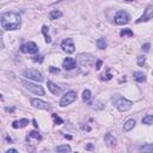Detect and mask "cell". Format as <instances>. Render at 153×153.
I'll use <instances>...</instances> for the list:
<instances>
[{"label": "cell", "instance_id": "2", "mask_svg": "<svg viewBox=\"0 0 153 153\" xmlns=\"http://www.w3.org/2000/svg\"><path fill=\"white\" fill-rule=\"evenodd\" d=\"M111 100H113V104L120 111H127L132 108V105H133V102L128 100L127 98L122 97L121 95H114L113 97H111Z\"/></svg>", "mask_w": 153, "mask_h": 153}, {"label": "cell", "instance_id": "32", "mask_svg": "<svg viewBox=\"0 0 153 153\" xmlns=\"http://www.w3.org/2000/svg\"><path fill=\"white\" fill-rule=\"evenodd\" d=\"M150 47H151V44H150V43H145V44H142V49H144L145 52H148V50H150Z\"/></svg>", "mask_w": 153, "mask_h": 153}, {"label": "cell", "instance_id": "5", "mask_svg": "<svg viewBox=\"0 0 153 153\" xmlns=\"http://www.w3.org/2000/svg\"><path fill=\"white\" fill-rule=\"evenodd\" d=\"M129 19H130V17H129L128 12L123 11V10H120V11H117V13L115 15V18H114L115 23L117 25H125V24H127L129 22Z\"/></svg>", "mask_w": 153, "mask_h": 153}, {"label": "cell", "instance_id": "9", "mask_svg": "<svg viewBox=\"0 0 153 153\" xmlns=\"http://www.w3.org/2000/svg\"><path fill=\"white\" fill-rule=\"evenodd\" d=\"M150 19H153V5H148L145 11H144V15H142L138 20L136 23H142V22H147Z\"/></svg>", "mask_w": 153, "mask_h": 153}, {"label": "cell", "instance_id": "39", "mask_svg": "<svg viewBox=\"0 0 153 153\" xmlns=\"http://www.w3.org/2000/svg\"><path fill=\"white\" fill-rule=\"evenodd\" d=\"M66 139H72V136H69V135H65Z\"/></svg>", "mask_w": 153, "mask_h": 153}, {"label": "cell", "instance_id": "19", "mask_svg": "<svg viewBox=\"0 0 153 153\" xmlns=\"http://www.w3.org/2000/svg\"><path fill=\"white\" fill-rule=\"evenodd\" d=\"M28 140L29 139H36V140H42V136H41V134L38 133V132H36V130H31L29 133V135H28V138H26Z\"/></svg>", "mask_w": 153, "mask_h": 153}, {"label": "cell", "instance_id": "21", "mask_svg": "<svg viewBox=\"0 0 153 153\" xmlns=\"http://www.w3.org/2000/svg\"><path fill=\"white\" fill-rule=\"evenodd\" d=\"M96 44H97V47H98L99 49H105L107 46H108L107 39H105V38H98V39H97V42H96Z\"/></svg>", "mask_w": 153, "mask_h": 153}, {"label": "cell", "instance_id": "37", "mask_svg": "<svg viewBox=\"0 0 153 153\" xmlns=\"http://www.w3.org/2000/svg\"><path fill=\"white\" fill-rule=\"evenodd\" d=\"M92 147H93V146L90 144V145H87V146H86V150H92Z\"/></svg>", "mask_w": 153, "mask_h": 153}, {"label": "cell", "instance_id": "7", "mask_svg": "<svg viewBox=\"0 0 153 153\" xmlns=\"http://www.w3.org/2000/svg\"><path fill=\"white\" fill-rule=\"evenodd\" d=\"M20 52L25 54H36L38 52V47L34 42H26L20 46Z\"/></svg>", "mask_w": 153, "mask_h": 153}, {"label": "cell", "instance_id": "36", "mask_svg": "<svg viewBox=\"0 0 153 153\" xmlns=\"http://www.w3.org/2000/svg\"><path fill=\"white\" fill-rule=\"evenodd\" d=\"M6 111H8V113L11 111V113H12V111H15V108H11V109H10V108H6Z\"/></svg>", "mask_w": 153, "mask_h": 153}, {"label": "cell", "instance_id": "8", "mask_svg": "<svg viewBox=\"0 0 153 153\" xmlns=\"http://www.w3.org/2000/svg\"><path fill=\"white\" fill-rule=\"evenodd\" d=\"M61 48H62L64 52H66V53H68V54L74 53L75 46H74L73 39H72V38H66V39H64L62 42H61Z\"/></svg>", "mask_w": 153, "mask_h": 153}, {"label": "cell", "instance_id": "23", "mask_svg": "<svg viewBox=\"0 0 153 153\" xmlns=\"http://www.w3.org/2000/svg\"><path fill=\"white\" fill-rule=\"evenodd\" d=\"M140 152H146V153L153 152V144H146L144 146H141L140 147Z\"/></svg>", "mask_w": 153, "mask_h": 153}, {"label": "cell", "instance_id": "34", "mask_svg": "<svg viewBox=\"0 0 153 153\" xmlns=\"http://www.w3.org/2000/svg\"><path fill=\"white\" fill-rule=\"evenodd\" d=\"M83 129H84V130H87V132H90V130H91V128H90V127H87V126H86V127H85V126H83Z\"/></svg>", "mask_w": 153, "mask_h": 153}, {"label": "cell", "instance_id": "29", "mask_svg": "<svg viewBox=\"0 0 153 153\" xmlns=\"http://www.w3.org/2000/svg\"><path fill=\"white\" fill-rule=\"evenodd\" d=\"M49 72L50 73H54V74H59L60 73V69L56 68V67H54V66H50L49 67Z\"/></svg>", "mask_w": 153, "mask_h": 153}, {"label": "cell", "instance_id": "13", "mask_svg": "<svg viewBox=\"0 0 153 153\" xmlns=\"http://www.w3.org/2000/svg\"><path fill=\"white\" fill-rule=\"evenodd\" d=\"M104 141H105L107 146H109V147H115L116 146V138L113 134H111V133H107L105 134Z\"/></svg>", "mask_w": 153, "mask_h": 153}, {"label": "cell", "instance_id": "10", "mask_svg": "<svg viewBox=\"0 0 153 153\" xmlns=\"http://www.w3.org/2000/svg\"><path fill=\"white\" fill-rule=\"evenodd\" d=\"M78 61L83 66H91L95 62V57L91 54H80L78 56Z\"/></svg>", "mask_w": 153, "mask_h": 153}, {"label": "cell", "instance_id": "38", "mask_svg": "<svg viewBox=\"0 0 153 153\" xmlns=\"http://www.w3.org/2000/svg\"><path fill=\"white\" fill-rule=\"evenodd\" d=\"M33 122H34V126H35V127H38V125H37V122H36V121H35V120H34V121H33Z\"/></svg>", "mask_w": 153, "mask_h": 153}, {"label": "cell", "instance_id": "24", "mask_svg": "<svg viewBox=\"0 0 153 153\" xmlns=\"http://www.w3.org/2000/svg\"><path fill=\"white\" fill-rule=\"evenodd\" d=\"M83 100L85 102V103H90V100H91V91L90 90H84V92H83Z\"/></svg>", "mask_w": 153, "mask_h": 153}, {"label": "cell", "instance_id": "26", "mask_svg": "<svg viewBox=\"0 0 153 153\" xmlns=\"http://www.w3.org/2000/svg\"><path fill=\"white\" fill-rule=\"evenodd\" d=\"M120 35H121L122 37H123V36H129V37H132L134 34H133V31H132L130 29H123V30H121Z\"/></svg>", "mask_w": 153, "mask_h": 153}, {"label": "cell", "instance_id": "14", "mask_svg": "<svg viewBox=\"0 0 153 153\" xmlns=\"http://www.w3.org/2000/svg\"><path fill=\"white\" fill-rule=\"evenodd\" d=\"M47 86H48L49 91H50V92H52L53 95H59V93H61V87H59L56 84L53 83V81H48V83H47Z\"/></svg>", "mask_w": 153, "mask_h": 153}, {"label": "cell", "instance_id": "4", "mask_svg": "<svg viewBox=\"0 0 153 153\" xmlns=\"http://www.w3.org/2000/svg\"><path fill=\"white\" fill-rule=\"evenodd\" d=\"M75 99H77V92H75V91H69V92L65 93L62 96V98H61L60 107H67L69 104H72Z\"/></svg>", "mask_w": 153, "mask_h": 153}, {"label": "cell", "instance_id": "25", "mask_svg": "<svg viewBox=\"0 0 153 153\" xmlns=\"http://www.w3.org/2000/svg\"><path fill=\"white\" fill-rule=\"evenodd\" d=\"M142 123L145 125H153V115H147L142 118Z\"/></svg>", "mask_w": 153, "mask_h": 153}, {"label": "cell", "instance_id": "12", "mask_svg": "<svg viewBox=\"0 0 153 153\" xmlns=\"http://www.w3.org/2000/svg\"><path fill=\"white\" fill-rule=\"evenodd\" d=\"M77 66V61L72 57H66L64 60V62H62V67L67 71H71V69H73L74 67Z\"/></svg>", "mask_w": 153, "mask_h": 153}, {"label": "cell", "instance_id": "1", "mask_svg": "<svg viewBox=\"0 0 153 153\" xmlns=\"http://www.w3.org/2000/svg\"><path fill=\"white\" fill-rule=\"evenodd\" d=\"M0 23L5 30H17L22 24V19L16 12H5L0 16Z\"/></svg>", "mask_w": 153, "mask_h": 153}, {"label": "cell", "instance_id": "20", "mask_svg": "<svg viewBox=\"0 0 153 153\" xmlns=\"http://www.w3.org/2000/svg\"><path fill=\"white\" fill-rule=\"evenodd\" d=\"M55 151L56 152H71L72 151V148H71V146L68 145H60V146H56L55 147Z\"/></svg>", "mask_w": 153, "mask_h": 153}, {"label": "cell", "instance_id": "35", "mask_svg": "<svg viewBox=\"0 0 153 153\" xmlns=\"http://www.w3.org/2000/svg\"><path fill=\"white\" fill-rule=\"evenodd\" d=\"M10 152H17V150H15V148H11V150H7V151H6V153H10Z\"/></svg>", "mask_w": 153, "mask_h": 153}, {"label": "cell", "instance_id": "30", "mask_svg": "<svg viewBox=\"0 0 153 153\" xmlns=\"http://www.w3.org/2000/svg\"><path fill=\"white\" fill-rule=\"evenodd\" d=\"M111 78H113V75H111L110 73H107V74L104 73V74L100 75V79H102V80H110Z\"/></svg>", "mask_w": 153, "mask_h": 153}, {"label": "cell", "instance_id": "16", "mask_svg": "<svg viewBox=\"0 0 153 153\" xmlns=\"http://www.w3.org/2000/svg\"><path fill=\"white\" fill-rule=\"evenodd\" d=\"M135 120H133V118H129L126 123H125V126H123V132H129V130H132L134 127H135Z\"/></svg>", "mask_w": 153, "mask_h": 153}, {"label": "cell", "instance_id": "31", "mask_svg": "<svg viewBox=\"0 0 153 153\" xmlns=\"http://www.w3.org/2000/svg\"><path fill=\"white\" fill-rule=\"evenodd\" d=\"M33 60L35 61V62H42V61H43V56L42 55H38V56H35Z\"/></svg>", "mask_w": 153, "mask_h": 153}, {"label": "cell", "instance_id": "22", "mask_svg": "<svg viewBox=\"0 0 153 153\" xmlns=\"http://www.w3.org/2000/svg\"><path fill=\"white\" fill-rule=\"evenodd\" d=\"M48 26L47 25H43L42 26V33H43V35H44V37H46V42L47 43H50L52 42V38H50V36H49V33H48Z\"/></svg>", "mask_w": 153, "mask_h": 153}, {"label": "cell", "instance_id": "28", "mask_svg": "<svg viewBox=\"0 0 153 153\" xmlns=\"http://www.w3.org/2000/svg\"><path fill=\"white\" fill-rule=\"evenodd\" d=\"M145 62H146V56H144V55L138 56V65L139 66H144Z\"/></svg>", "mask_w": 153, "mask_h": 153}, {"label": "cell", "instance_id": "11", "mask_svg": "<svg viewBox=\"0 0 153 153\" xmlns=\"http://www.w3.org/2000/svg\"><path fill=\"white\" fill-rule=\"evenodd\" d=\"M31 105L36 109H43V110H50L52 109V107H50L49 103H47V102H44L42 99H37V98L31 99Z\"/></svg>", "mask_w": 153, "mask_h": 153}, {"label": "cell", "instance_id": "18", "mask_svg": "<svg viewBox=\"0 0 153 153\" xmlns=\"http://www.w3.org/2000/svg\"><path fill=\"white\" fill-rule=\"evenodd\" d=\"M60 17H62V12L59 11V10H53V11H50V13H49V18L52 20H55Z\"/></svg>", "mask_w": 153, "mask_h": 153}, {"label": "cell", "instance_id": "33", "mask_svg": "<svg viewBox=\"0 0 153 153\" xmlns=\"http://www.w3.org/2000/svg\"><path fill=\"white\" fill-rule=\"evenodd\" d=\"M102 64H103V62H102V60H98L97 61V65H96V69H99L100 66H102Z\"/></svg>", "mask_w": 153, "mask_h": 153}, {"label": "cell", "instance_id": "6", "mask_svg": "<svg viewBox=\"0 0 153 153\" xmlns=\"http://www.w3.org/2000/svg\"><path fill=\"white\" fill-rule=\"evenodd\" d=\"M23 75L30 80H34V81H38V83H41V81H43V77L42 74H41L36 69H26L23 72Z\"/></svg>", "mask_w": 153, "mask_h": 153}, {"label": "cell", "instance_id": "3", "mask_svg": "<svg viewBox=\"0 0 153 153\" xmlns=\"http://www.w3.org/2000/svg\"><path fill=\"white\" fill-rule=\"evenodd\" d=\"M22 84L24 85V87H25L26 90L30 91V92H33V93H35V95H38V96H43V95H44V90H43L42 86H38V85L33 84V83H30V81H26V80L22 81Z\"/></svg>", "mask_w": 153, "mask_h": 153}, {"label": "cell", "instance_id": "15", "mask_svg": "<svg viewBox=\"0 0 153 153\" xmlns=\"http://www.w3.org/2000/svg\"><path fill=\"white\" fill-rule=\"evenodd\" d=\"M26 125H29V120L22 118V120H19V121H13L12 127H13V128H23V127H25Z\"/></svg>", "mask_w": 153, "mask_h": 153}, {"label": "cell", "instance_id": "27", "mask_svg": "<svg viewBox=\"0 0 153 153\" xmlns=\"http://www.w3.org/2000/svg\"><path fill=\"white\" fill-rule=\"evenodd\" d=\"M52 117H53V120H54V123H55V125H62V123H64V120L61 118L59 115L53 114V115H52Z\"/></svg>", "mask_w": 153, "mask_h": 153}, {"label": "cell", "instance_id": "40", "mask_svg": "<svg viewBox=\"0 0 153 153\" xmlns=\"http://www.w3.org/2000/svg\"><path fill=\"white\" fill-rule=\"evenodd\" d=\"M125 1H134V0H125Z\"/></svg>", "mask_w": 153, "mask_h": 153}, {"label": "cell", "instance_id": "17", "mask_svg": "<svg viewBox=\"0 0 153 153\" xmlns=\"http://www.w3.org/2000/svg\"><path fill=\"white\" fill-rule=\"evenodd\" d=\"M133 78L135 81H138V83H144V81H146V75L142 72H134Z\"/></svg>", "mask_w": 153, "mask_h": 153}]
</instances>
